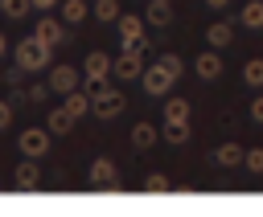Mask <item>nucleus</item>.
Segmentation results:
<instances>
[{
  "mask_svg": "<svg viewBox=\"0 0 263 217\" xmlns=\"http://www.w3.org/2000/svg\"><path fill=\"white\" fill-rule=\"evenodd\" d=\"M49 57H53V45H45L37 33L25 37V41H16V66H25L29 74L33 70H49Z\"/></svg>",
  "mask_w": 263,
  "mask_h": 217,
  "instance_id": "nucleus-1",
  "label": "nucleus"
},
{
  "mask_svg": "<svg viewBox=\"0 0 263 217\" xmlns=\"http://www.w3.org/2000/svg\"><path fill=\"white\" fill-rule=\"evenodd\" d=\"M111 74H115V57H107L103 49H90L86 61H82V82L95 90V86H107Z\"/></svg>",
  "mask_w": 263,
  "mask_h": 217,
  "instance_id": "nucleus-2",
  "label": "nucleus"
},
{
  "mask_svg": "<svg viewBox=\"0 0 263 217\" xmlns=\"http://www.w3.org/2000/svg\"><path fill=\"white\" fill-rule=\"evenodd\" d=\"M119 111H123V94H119L115 86H95V90H90V115L115 119Z\"/></svg>",
  "mask_w": 263,
  "mask_h": 217,
  "instance_id": "nucleus-3",
  "label": "nucleus"
},
{
  "mask_svg": "<svg viewBox=\"0 0 263 217\" xmlns=\"http://www.w3.org/2000/svg\"><path fill=\"white\" fill-rule=\"evenodd\" d=\"M119 45L132 53H148V37H144V20L140 16H119Z\"/></svg>",
  "mask_w": 263,
  "mask_h": 217,
  "instance_id": "nucleus-4",
  "label": "nucleus"
},
{
  "mask_svg": "<svg viewBox=\"0 0 263 217\" xmlns=\"http://www.w3.org/2000/svg\"><path fill=\"white\" fill-rule=\"evenodd\" d=\"M49 135H53L49 127H45V131H41V127H29V131H21V135H16V147H21V156H33V160H37V156H45V151H49Z\"/></svg>",
  "mask_w": 263,
  "mask_h": 217,
  "instance_id": "nucleus-5",
  "label": "nucleus"
},
{
  "mask_svg": "<svg viewBox=\"0 0 263 217\" xmlns=\"http://www.w3.org/2000/svg\"><path fill=\"white\" fill-rule=\"evenodd\" d=\"M173 82H177V74H173L168 66H160V61H152V66L144 70V90H148V94H156V98H160V94H168V86H173Z\"/></svg>",
  "mask_w": 263,
  "mask_h": 217,
  "instance_id": "nucleus-6",
  "label": "nucleus"
},
{
  "mask_svg": "<svg viewBox=\"0 0 263 217\" xmlns=\"http://www.w3.org/2000/svg\"><path fill=\"white\" fill-rule=\"evenodd\" d=\"M144 53H132V49H123L119 57H115V78L119 82H132V78H144Z\"/></svg>",
  "mask_w": 263,
  "mask_h": 217,
  "instance_id": "nucleus-7",
  "label": "nucleus"
},
{
  "mask_svg": "<svg viewBox=\"0 0 263 217\" xmlns=\"http://www.w3.org/2000/svg\"><path fill=\"white\" fill-rule=\"evenodd\" d=\"M90 188H119V176H115V164L107 156H99L90 164Z\"/></svg>",
  "mask_w": 263,
  "mask_h": 217,
  "instance_id": "nucleus-8",
  "label": "nucleus"
},
{
  "mask_svg": "<svg viewBox=\"0 0 263 217\" xmlns=\"http://www.w3.org/2000/svg\"><path fill=\"white\" fill-rule=\"evenodd\" d=\"M33 33H37V37H41L45 45H53V49H58V45L66 41V20H53V16H41Z\"/></svg>",
  "mask_w": 263,
  "mask_h": 217,
  "instance_id": "nucleus-9",
  "label": "nucleus"
},
{
  "mask_svg": "<svg viewBox=\"0 0 263 217\" xmlns=\"http://www.w3.org/2000/svg\"><path fill=\"white\" fill-rule=\"evenodd\" d=\"M49 86H53L58 94L78 90V70H74V66H53V70H49Z\"/></svg>",
  "mask_w": 263,
  "mask_h": 217,
  "instance_id": "nucleus-10",
  "label": "nucleus"
},
{
  "mask_svg": "<svg viewBox=\"0 0 263 217\" xmlns=\"http://www.w3.org/2000/svg\"><path fill=\"white\" fill-rule=\"evenodd\" d=\"M37 180H41V172H37L33 156H25V164H16V172H12V184L29 192V188H37Z\"/></svg>",
  "mask_w": 263,
  "mask_h": 217,
  "instance_id": "nucleus-11",
  "label": "nucleus"
},
{
  "mask_svg": "<svg viewBox=\"0 0 263 217\" xmlns=\"http://www.w3.org/2000/svg\"><path fill=\"white\" fill-rule=\"evenodd\" d=\"M214 160H218L222 168H242V164H247V151H242V147L230 139V143H222V147L214 151Z\"/></svg>",
  "mask_w": 263,
  "mask_h": 217,
  "instance_id": "nucleus-12",
  "label": "nucleus"
},
{
  "mask_svg": "<svg viewBox=\"0 0 263 217\" xmlns=\"http://www.w3.org/2000/svg\"><path fill=\"white\" fill-rule=\"evenodd\" d=\"M218 74H222V57H218L214 49H210V53H197V78H201V82H214Z\"/></svg>",
  "mask_w": 263,
  "mask_h": 217,
  "instance_id": "nucleus-13",
  "label": "nucleus"
},
{
  "mask_svg": "<svg viewBox=\"0 0 263 217\" xmlns=\"http://www.w3.org/2000/svg\"><path fill=\"white\" fill-rule=\"evenodd\" d=\"M90 12H95L90 0H66V4H62V20H66V25H82Z\"/></svg>",
  "mask_w": 263,
  "mask_h": 217,
  "instance_id": "nucleus-14",
  "label": "nucleus"
},
{
  "mask_svg": "<svg viewBox=\"0 0 263 217\" xmlns=\"http://www.w3.org/2000/svg\"><path fill=\"white\" fill-rule=\"evenodd\" d=\"M205 41H210V45H214V49H226V45H230V41H234V29H230V25H226V20H214V25H210V29H205Z\"/></svg>",
  "mask_w": 263,
  "mask_h": 217,
  "instance_id": "nucleus-15",
  "label": "nucleus"
},
{
  "mask_svg": "<svg viewBox=\"0 0 263 217\" xmlns=\"http://www.w3.org/2000/svg\"><path fill=\"white\" fill-rule=\"evenodd\" d=\"M53 86H41V82H29V86H21V90H12V98L16 102H29V106H37V102H45V94H49Z\"/></svg>",
  "mask_w": 263,
  "mask_h": 217,
  "instance_id": "nucleus-16",
  "label": "nucleus"
},
{
  "mask_svg": "<svg viewBox=\"0 0 263 217\" xmlns=\"http://www.w3.org/2000/svg\"><path fill=\"white\" fill-rule=\"evenodd\" d=\"M74 119H78V115H70L66 106H53V111H49V123H45V127H49L53 135H66V131L74 127Z\"/></svg>",
  "mask_w": 263,
  "mask_h": 217,
  "instance_id": "nucleus-17",
  "label": "nucleus"
},
{
  "mask_svg": "<svg viewBox=\"0 0 263 217\" xmlns=\"http://www.w3.org/2000/svg\"><path fill=\"white\" fill-rule=\"evenodd\" d=\"M152 143H156V127H152V123H136V127H132V147H136V151H148Z\"/></svg>",
  "mask_w": 263,
  "mask_h": 217,
  "instance_id": "nucleus-18",
  "label": "nucleus"
},
{
  "mask_svg": "<svg viewBox=\"0 0 263 217\" xmlns=\"http://www.w3.org/2000/svg\"><path fill=\"white\" fill-rule=\"evenodd\" d=\"M173 20V0H148V25H168Z\"/></svg>",
  "mask_w": 263,
  "mask_h": 217,
  "instance_id": "nucleus-19",
  "label": "nucleus"
},
{
  "mask_svg": "<svg viewBox=\"0 0 263 217\" xmlns=\"http://www.w3.org/2000/svg\"><path fill=\"white\" fill-rule=\"evenodd\" d=\"M164 123H189V102L185 98H164Z\"/></svg>",
  "mask_w": 263,
  "mask_h": 217,
  "instance_id": "nucleus-20",
  "label": "nucleus"
},
{
  "mask_svg": "<svg viewBox=\"0 0 263 217\" xmlns=\"http://www.w3.org/2000/svg\"><path fill=\"white\" fill-rule=\"evenodd\" d=\"M29 8H33V0H0V12H4L8 20H25Z\"/></svg>",
  "mask_w": 263,
  "mask_h": 217,
  "instance_id": "nucleus-21",
  "label": "nucleus"
},
{
  "mask_svg": "<svg viewBox=\"0 0 263 217\" xmlns=\"http://www.w3.org/2000/svg\"><path fill=\"white\" fill-rule=\"evenodd\" d=\"M66 111H70V115H86V111H90V94H86V90H70V94H66Z\"/></svg>",
  "mask_w": 263,
  "mask_h": 217,
  "instance_id": "nucleus-22",
  "label": "nucleus"
},
{
  "mask_svg": "<svg viewBox=\"0 0 263 217\" xmlns=\"http://www.w3.org/2000/svg\"><path fill=\"white\" fill-rule=\"evenodd\" d=\"M242 25H247V29H263V0L242 4Z\"/></svg>",
  "mask_w": 263,
  "mask_h": 217,
  "instance_id": "nucleus-23",
  "label": "nucleus"
},
{
  "mask_svg": "<svg viewBox=\"0 0 263 217\" xmlns=\"http://www.w3.org/2000/svg\"><path fill=\"white\" fill-rule=\"evenodd\" d=\"M242 82H247V86H263V57H251V61L242 66Z\"/></svg>",
  "mask_w": 263,
  "mask_h": 217,
  "instance_id": "nucleus-24",
  "label": "nucleus"
},
{
  "mask_svg": "<svg viewBox=\"0 0 263 217\" xmlns=\"http://www.w3.org/2000/svg\"><path fill=\"white\" fill-rule=\"evenodd\" d=\"M90 8H95V16H99V20H119V16H123L115 0H95Z\"/></svg>",
  "mask_w": 263,
  "mask_h": 217,
  "instance_id": "nucleus-25",
  "label": "nucleus"
},
{
  "mask_svg": "<svg viewBox=\"0 0 263 217\" xmlns=\"http://www.w3.org/2000/svg\"><path fill=\"white\" fill-rule=\"evenodd\" d=\"M164 139H168L173 147H181V143L189 139V123H168V127H164Z\"/></svg>",
  "mask_w": 263,
  "mask_h": 217,
  "instance_id": "nucleus-26",
  "label": "nucleus"
},
{
  "mask_svg": "<svg viewBox=\"0 0 263 217\" xmlns=\"http://www.w3.org/2000/svg\"><path fill=\"white\" fill-rule=\"evenodd\" d=\"M144 188H148V192H164V188H168V176H164V172H148V176H144Z\"/></svg>",
  "mask_w": 263,
  "mask_h": 217,
  "instance_id": "nucleus-27",
  "label": "nucleus"
},
{
  "mask_svg": "<svg viewBox=\"0 0 263 217\" xmlns=\"http://www.w3.org/2000/svg\"><path fill=\"white\" fill-rule=\"evenodd\" d=\"M242 168H247V172H255V176H263V147H251Z\"/></svg>",
  "mask_w": 263,
  "mask_h": 217,
  "instance_id": "nucleus-28",
  "label": "nucleus"
},
{
  "mask_svg": "<svg viewBox=\"0 0 263 217\" xmlns=\"http://www.w3.org/2000/svg\"><path fill=\"white\" fill-rule=\"evenodd\" d=\"M156 61H160V66H168V70H173V74L181 78V57H177V53H160Z\"/></svg>",
  "mask_w": 263,
  "mask_h": 217,
  "instance_id": "nucleus-29",
  "label": "nucleus"
},
{
  "mask_svg": "<svg viewBox=\"0 0 263 217\" xmlns=\"http://www.w3.org/2000/svg\"><path fill=\"white\" fill-rule=\"evenodd\" d=\"M8 123H12V102L0 98V127H8Z\"/></svg>",
  "mask_w": 263,
  "mask_h": 217,
  "instance_id": "nucleus-30",
  "label": "nucleus"
},
{
  "mask_svg": "<svg viewBox=\"0 0 263 217\" xmlns=\"http://www.w3.org/2000/svg\"><path fill=\"white\" fill-rule=\"evenodd\" d=\"M251 119H255V123H263V94L251 102Z\"/></svg>",
  "mask_w": 263,
  "mask_h": 217,
  "instance_id": "nucleus-31",
  "label": "nucleus"
},
{
  "mask_svg": "<svg viewBox=\"0 0 263 217\" xmlns=\"http://www.w3.org/2000/svg\"><path fill=\"white\" fill-rule=\"evenodd\" d=\"M53 4H58V0H33V8H41V12H45V8H53Z\"/></svg>",
  "mask_w": 263,
  "mask_h": 217,
  "instance_id": "nucleus-32",
  "label": "nucleus"
},
{
  "mask_svg": "<svg viewBox=\"0 0 263 217\" xmlns=\"http://www.w3.org/2000/svg\"><path fill=\"white\" fill-rule=\"evenodd\" d=\"M230 0H205V8H226Z\"/></svg>",
  "mask_w": 263,
  "mask_h": 217,
  "instance_id": "nucleus-33",
  "label": "nucleus"
},
{
  "mask_svg": "<svg viewBox=\"0 0 263 217\" xmlns=\"http://www.w3.org/2000/svg\"><path fill=\"white\" fill-rule=\"evenodd\" d=\"M0 53H4V37H0Z\"/></svg>",
  "mask_w": 263,
  "mask_h": 217,
  "instance_id": "nucleus-34",
  "label": "nucleus"
},
{
  "mask_svg": "<svg viewBox=\"0 0 263 217\" xmlns=\"http://www.w3.org/2000/svg\"><path fill=\"white\" fill-rule=\"evenodd\" d=\"M90 4H95V0H90Z\"/></svg>",
  "mask_w": 263,
  "mask_h": 217,
  "instance_id": "nucleus-35",
  "label": "nucleus"
}]
</instances>
